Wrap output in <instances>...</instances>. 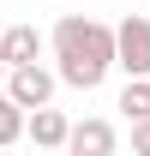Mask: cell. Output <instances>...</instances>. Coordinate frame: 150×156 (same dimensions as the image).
<instances>
[{"label":"cell","instance_id":"2","mask_svg":"<svg viewBox=\"0 0 150 156\" xmlns=\"http://www.w3.org/2000/svg\"><path fill=\"white\" fill-rule=\"evenodd\" d=\"M114 42H120V72L126 78H150V18L144 12L114 24Z\"/></svg>","mask_w":150,"mask_h":156},{"label":"cell","instance_id":"5","mask_svg":"<svg viewBox=\"0 0 150 156\" xmlns=\"http://www.w3.org/2000/svg\"><path fill=\"white\" fill-rule=\"evenodd\" d=\"M0 60H6L12 72H18V66H42V30H36V24H6Z\"/></svg>","mask_w":150,"mask_h":156},{"label":"cell","instance_id":"10","mask_svg":"<svg viewBox=\"0 0 150 156\" xmlns=\"http://www.w3.org/2000/svg\"><path fill=\"white\" fill-rule=\"evenodd\" d=\"M6 78H12V66H6V60H0V90H6Z\"/></svg>","mask_w":150,"mask_h":156},{"label":"cell","instance_id":"3","mask_svg":"<svg viewBox=\"0 0 150 156\" xmlns=\"http://www.w3.org/2000/svg\"><path fill=\"white\" fill-rule=\"evenodd\" d=\"M54 84H60V72H48V66H18L6 78V96L24 114H36V108H54Z\"/></svg>","mask_w":150,"mask_h":156},{"label":"cell","instance_id":"6","mask_svg":"<svg viewBox=\"0 0 150 156\" xmlns=\"http://www.w3.org/2000/svg\"><path fill=\"white\" fill-rule=\"evenodd\" d=\"M30 144H36V150H66V138H72V120L60 114V108H36V114H30Z\"/></svg>","mask_w":150,"mask_h":156},{"label":"cell","instance_id":"11","mask_svg":"<svg viewBox=\"0 0 150 156\" xmlns=\"http://www.w3.org/2000/svg\"><path fill=\"white\" fill-rule=\"evenodd\" d=\"M0 42H6V24H0Z\"/></svg>","mask_w":150,"mask_h":156},{"label":"cell","instance_id":"9","mask_svg":"<svg viewBox=\"0 0 150 156\" xmlns=\"http://www.w3.org/2000/svg\"><path fill=\"white\" fill-rule=\"evenodd\" d=\"M132 156H150V120L132 126Z\"/></svg>","mask_w":150,"mask_h":156},{"label":"cell","instance_id":"4","mask_svg":"<svg viewBox=\"0 0 150 156\" xmlns=\"http://www.w3.org/2000/svg\"><path fill=\"white\" fill-rule=\"evenodd\" d=\"M72 156H120V138H114V120L90 114V120H72V138H66Z\"/></svg>","mask_w":150,"mask_h":156},{"label":"cell","instance_id":"1","mask_svg":"<svg viewBox=\"0 0 150 156\" xmlns=\"http://www.w3.org/2000/svg\"><path fill=\"white\" fill-rule=\"evenodd\" d=\"M54 72L60 84H72V90H96L102 78L120 66V42H114V24L102 18H78V12H66V18L54 24Z\"/></svg>","mask_w":150,"mask_h":156},{"label":"cell","instance_id":"12","mask_svg":"<svg viewBox=\"0 0 150 156\" xmlns=\"http://www.w3.org/2000/svg\"><path fill=\"white\" fill-rule=\"evenodd\" d=\"M0 156H6V150H0Z\"/></svg>","mask_w":150,"mask_h":156},{"label":"cell","instance_id":"7","mask_svg":"<svg viewBox=\"0 0 150 156\" xmlns=\"http://www.w3.org/2000/svg\"><path fill=\"white\" fill-rule=\"evenodd\" d=\"M24 132H30V114H24L18 102H12L6 90H0V150H6V144H18Z\"/></svg>","mask_w":150,"mask_h":156},{"label":"cell","instance_id":"8","mask_svg":"<svg viewBox=\"0 0 150 156\" xmlns=\"http://www.w3.org/2000/svg\"><path fill=\"white\" fill-rule=\"evenodd\" d=\"M120 114L138 126V120H150V78H126V90H120Z\"/></svg>","mask_w":150,"mask_h":156}]
</instances>
